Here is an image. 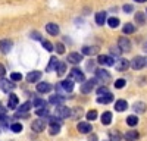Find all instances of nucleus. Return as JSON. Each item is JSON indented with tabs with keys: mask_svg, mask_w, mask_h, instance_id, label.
I'll return each mask as SVG.
<instances>
[{
	"mask_svg": "<svg viewBox=\"0 0 147 141\" xmlns=\"http://www.w3.org/2000/svg\"><path fill=\"white\" fill-rule=\"evenodd\" d=\"M122 31H124V34H134L136 32V27L132 25V23H125L124 25V28H122Z\"/></svg>",
	"mask_w": 147,
	"mask_h": 141,
	"instance_id": "obj_29",
	"label": "nucleus"
},
{
	"mask_svg": "<svg viewBox=\"0 0 147 141\" xmlns=\"http://www.w3.org/2000/svg\"><path fill=\"white\" fill-rule=\"evenodd\" d=\"M96 79L99 82H107L110 79V74L106 69H97L96 70Z\"/></svg>",
	"mask_w": 147,
	"mask_h": 141,
	"instance_id": "obj_5",
	"label": "nucleus"
},
{
	"mask_svg": "<svg viewBox=\"0 0 147 141\" xmlns=\"http://www.w3.org/2000/svg\"><path fill=\"white\" fill-rule=\"evenodd\" d=\"M134 2H137V3H144V2H147V0H134Z\"/></svg>",
	"mask_w": 147,
	"mask_h": 141,
	"instance_id": "obj_53",
	"label": "nucleus"
},
{
	"mask_svg": "<svg viewBox=\"0 0 147 141\" xmlns=\"http://www.w3.org/2000/svg\"><path fill=\"white\" fill-rule=\"evenodd\" d=\"M5 74H6V68H5L2 63H0V77H3Z\"/></svg>",
	"mask_w": 147,
	"mask_h": 141,
	"instance_id": "obj_49",
	"label": "nucleus"
},
{
	"mask_svg": "<svg viewBox=\"0 0 147 141\" xmlns=\"http://www.w3.org/2000/svg\"><path fill=\"white\" fill-rule=\"evenodd\" d=\"M41 44H43V47L47 50V52H52L53 50V44L50 43V41H47V40H43L41 41Z\"/></svg>",
	"mask_w": 147,
	"mask_h": 141,
	"instance_id": "obj_38",
	"label": "nucleus"
},
{
	"mask_svg": "<svg viewBox=\"0 0 147 141\" xmlns=\"http://www.w3.org/2000/svg\"><path fill=\"white\" fill-rule=\"evenodd\" d=\"M127 124H128L129 126H136V125L138 124V116H136V115L128 116V117H127Z\"/></svg>",
	"mask_w": 147,
	"mask_h": 141,
	"instance_id": "obj_30",
	"label": "nucleus"
},
{
	"mask_svg": "<svg viewBox=\"0 0 147 141\" xmlns=\"http://www.w3.org/2000/svg\"><path fill=\"white\" fill-rule=\"evenodd\" d=\"M118 47L122 52H129L131 50V41L127 37H119L118 40Z\"/></svg>",
	"mask_w": 147,
	"mask_h": 141,
	"instance_id": "obj_8",
	"label": "nucleus"
},
{
	"mask_svg": "<svg viewBox=\"0 0 147 141\" xmlns=\"http://www.w3.org/2000/svg\"><path fill=\"white\" fill-rule=\"evenodd\" d=\"M31 38H34V40H40V41H43V38H41V35H40L38 32H32V34H31Z\"/></svg>",
	"mask_w": 147,
	"mask_h": 141,
	"instance_id": "obj_48",
	"label": "nucleus"
},
{
	"mask_svg": "<svg viewBox=\"0 0 147 141\" xmlns=\"http://www.w3.org/2000/svg\"><path fill=\"white\" fill-rule=\"evenodd\" d=\"M132 107H134V112H136V113L141 115V113L146 112V103H143V101H137L136 104L132 106Z\"/></svg>",
	"mask_w": 147,
	"mask_h": 141,
	"instance_id": "obj_25",
	"label": "nucleus"
},
{
	"mask_svg": "<svg viewBox=\"0 0 147 141\" xmlns=\"http://www.w3.org/2000/svg\"><path fill=\"white\" fill-rule=\"evenodd\" d=\"M5 119H6V115H5V113H2V112H0V121L3 122Z\"/></svg>",
	"mask_w": 147,
	"mask_h": 141,
	"instance_id": "obj_52",
	"label": "nucleus"
},
{
	"mask_svg": "<svg viewBox=\"0 0 147 141\" xmlns=\"http://www.w3.org/2000/svg\"><path fill=\"white\" fill-rule=\"evenodd\" d=\"M0 106H2V104H0Z\"/></svg>",
	"mask_w": 147,
	"mask_h": 141,
	"instance_id": "obj_55",
	"label": "nucleus"
},
{
	"mask_svg": "<svg viewBox=\"0 0 147 141\" xmlns=\"http://www.w3.org/2000/svg\"><path fill=\"white\" fill-rule=\"evenodd\" d=\"M44 128H46V121L44 119H35L31 124V129L34 132H43Z\"/></svg>",
	"mask_w": 147,
	"mask_h": 141,
	"instance_id": "obj_7",
	"label": "nucleus"
},
{
	"mask_svg": "<svg viewBox=\"0 0 147 141\" xmlns=\"http://www.w3.org/2000/svg\"><path fill=\"white\" fill-rule=\"evenodd\" d=\"M87 119H88V121L97 119V110H90V112L87 113Z\"/></svg>",
	"mask_w": 147,
	"mask_h": 141,
	"instance_id": "obj_42",
	"label": "nucleus"
},
{
	"mask_svg": "<svg viewBox=\"0 0 147 141\" xmlns=\"http://www.w3.org/2000/svg\"><path fill=\"white\" fill-rule=\"evenodd\" d=\"M146 65H147V59H144L143 56L134 57V59H132V62H131V68H132V69H136V70L143 69Z\"/></svg>",
	"mask_w": 147,
	"mask_h": 141,
	"instance_id": "obj_2",
	"label": "nucleus"
},
{
	"mask_svg": "<svg viewBox=\"0 0 147 141\" xmlns=\"http://www.w3.org/2000/svg\"><path fill=\"white\" fill-rule=\"evenodd\" d=\"M99 50H100V49H99L97 46H84L82 50H81V53L85 54V56H94V54L99 53Z\"/></svg>",
	"mask_w": 147,
	"mask_h": 141,
	"instance_id": "obj_11",
	"label": "nucleus"
},
{
	"mask_svg": "<svg viewBox=\"0 0 147 141\" xmlns=\"http://www.w3.org/2000/svg\"><path fill=\"white\" fill-rule=\"evenodd\" d=\"M65 70H66V65H65L63 62H59V65H57V75H59V77L63 75Z\"/></svg>",
	"mask_w": 147,
	"mask_h": 141,
	"instance_id": "obj_36",
	"label": "nucleus"
},
{
	"mask_svg": "<svg viewBox=\"0 0 147 141\" xmlns=\"http://www.w3.org/2000/svg\"><path fill=\"white\" fill-rule=\"evenodd\" d=\"M112 101H113V94L112 93H107V94H105V96L97 97V103H100V104H109Z\"/></svg>",
	"mask_w": 147,
	"mask_h": 141,
	"instance_id": "obj_13",
	"label": "nucleus"
},
{
	"mask_svg": "<svg viewBox=\"0 0 147 141\" xmlns=\"http://www.w3.org/2000/svg\"><path fill=\"white\" fill-rule=\"evenodd\" d=\"M59 65V62H57V59H56V56H52V59H50V62H49V65H47V72H52V70H55V68Z\"/></svg>",
	"mask_w": 147,
	"mask_h": 141,
	"instance_id": "obj_26",
	"label": "nucleus"
},
{
	"mask_svg": "<svg viewBox=\"0 0 147 141\" xmlns=\"http://www.w3.org/2000/svg\"><path fill=\"white\" fill-rule=\"evenodd\" d=\"M50 90H52V85L49 84V82H38V84H37V91H38V93L46 94V93H49Z\"/></svg>",
	"mask_w": 147,
	"mask_h": 141,
	"instance_id": "obj_18",
	"label": "nucleus"
},
{
	"mask_svg": "<svg viewBox=\"0 0 147 141\" xmlns=\"http://www.w3.org/2000/svg\"><path fill=\"white\" fill-rule=\"evenodd\" d=\"M144 50H146V52H147V43H146V44H144Z\"/></svg>",
	"mask_w": 147,
	"mask_h": 141,
	"instance_id": "obj_54",
	"label": "nucleus"
},
{
	"mask_svg": "<svg viewBox=\"0 0 147 141\" xmlns=\"http://www.w3.org/2000/svg\"><path fill=\"white\" fill-rule=\"evenodd\" d=\"M15 88V82L12 79H6V78H2L0 79V90L3 93H9Z\"/></svg>",
	"mask_w": 147,
	"mask_h": 141,
	"instance_id": "obj_3",
	"label": "nucleus"
},
{
	"mask_svg": "<svg viewBox=\"0 0 147 141\" xmlns=\"http://www.w3.org/2000/svg\"><path fill=\"white\" fill-rule=\"evenodd\" d=\"M82 60V54H80V53H69L68 54V62H71V63H74V65H77V63H80Z\"/></svg>",
	"mask_w": 147,
	"mask_h": 141,
	"instance_id": "obj_15",
	"label": "nucleus"
},
{
	"mask_svg": "<svg viewBox=\"0 0 147 141\" xmlns=\"http://www.w3.org/2000/svg\"><path fill=\"white\" fill-rule=\"evenodd\" d=\"M59 131H60V125H50L49 126V132H50V135H56V134H59Z\"/></svg>",
	"mask_w": 147,
	"mask_h": 141,
	"instance_id": "obj_32",
	"label": "nucleus"
},
{
	"mask_svg": "<svg viewBox=\"0 0 147 141\" xmlns=\"http://www.w3.org/2000/svg\"><path fill=\"white\" fill-rule=\"evenodd\" d=\"M90 141H97V135L96 134H91L90 135Z\"/></svg>",
	"mask_w": 147,
	"mask_h": 141,
	"instance_id": "obj_51",
	"label": "nucleus"
},
{
	"mask_svg": "<svg viewBox=\"0 0 147 141\" xmlns=\"http://www.w3.org/2000/svg\"><path fill=\"white\" fill-rule=\"evenodd\" d=\"M107 93H109V90L106 87H100L99 90H97V94H99V96H105V94H107Z\"/></svg>",
	"mask_w": 147,
	"mask_h": 141,
	"instance_id": "obj_46",
	"label": "nucleus"
},
{
	"mask_svg": "<svg viewBox=\"0 0 147 141\" xmlns=\"http://www.w3.org/2000/svg\"><path fill=\"white\" fill-rule=\"evenodd\" d=\"M71 79L75 81V82H84L85 77H84V74L81 72L78 68H72V70H71Z\"/></svg>",
	"mask_w": 147,
	"mask_h": 141,
	"instance_id": "obj_4",
	"label": "nucleus"
},
{
	"mask_svg": "<svg viewBox=\"0 0 147 141\" xmlns=\"http://www.w3.org/2000/svg\"><path fill=\"white\" fill-rule=\"evenodd\" d=\"M125 84H127V79L119 78V79H116V81H115V88H124V87H125Z\"/></svg>",
	"mask_w": 147,
	"mask_h": 141,
	"instance_id": "obj_35",
	"label": "nucleus"
},
{
	"mask_svg": "<svg viewBox=\"0 0 147 141\" xmlns=\"http://www.w3.org/2000/svg\"><path fill=\"white\" fill-rule=\"evenodd\" d=\"M40 78H41V72H38V70H32V72H30L27 75V81L31 82V84H32V82H37Z\"/></svg>",
	"mask_w": 147,
	"mask_h": 141,
	"instance_id": "obj_17",
	"label": "nucleus"
},
{
	"mask_svg": "<svg viewBox=\"0 0 147 141\" xmlns=\"http://www.w3.org/2000/svg\"><path fill=\"white\" fill-rule=\"evenodd\" d=\"M136 22L138 23V25H144V22H146V16L143 12H138V13H136Z\"/></svg>",
	"mask_w": 147,
	"mask_h": 141,
	"instance_id": "obj_31",
	"label": "nucleus"
},
{
	"mask_svg": "<svg viewBox=\"0 0 147 141\" xmlns=\"http://www.w3.org/2000/svg\"><path fill=\"white\" fill-rule=\"evenodd\" d=\"M106 12H97L96 13V23L97 25H103V23L106 22Z\"/></svg>",
	"mask_w": 147,
	"mask_h": 141,
	"instance_id": "obj_24",
	"label": "nucleus"
},
{
	"mask_svg": "<svg viewBox=\"0 0 147 141\" xmlns=\"http://www.w3.org/2000/svg\"><path fill=\"white\" fill-rule=\"evenodd\" d=\"M82 107H75L72 109V117H78V116H82Z\"/></svg>",
	"mask_w": 147,
	"mask_h": 141,
	"instance_id": "obj_39",
	"label": "nucleus"
},
{
	"mask_svg": "<svg viewBox=\"0 0 147 141\" xmlns=\"http://www.w3.org/2000/svg\"><path fill=\"white\" fill-rule=\"evenodd\" d=\"M35 113L38 115L40 117H43V116L46 117V116L49 115V110H47V107H41V109H37V110H35Z\"/></svg>",
	"mask_w": 147,
	"mask_h": 141,
	"instance_id": "obj_37",
	"label": "nucleus"
},
{
	"mask_svg": "<svg viewBox=\"0 0 147 141\" xmlns=\"http://www.w3.org/2000/svg\"><path fill=\"white\" fill-rule=\"evenodd\" d=\"M97 62L103 66H113L115 65V59L112 56H99L97 57Z\"/></svg>",
	"mask_w": 147,
	"mask_h": 141,
	"instance_id": "obj_12",
	"label": "nucleus"
},
{
	"mask_svg": "<svg viewBox=\"0 0 147 141\" xmlns=\"http://www.w3.org/2000/svg\"><path fill=\"white\" fill-rule=\"evenodd\" d=\"M49 101H50L52 104H57V106H60V103H63V97H60L59 94H53V96H50V99H49Z\"/></svg>",
	"mask_w": 147,
	"mask_h": 141,
	"instance_id": "obj_27",
	"label": "nucleus"
},
{
	"mask_svg": "<svg viewBox=\"0 0 147 141\" xmlns=\"http://www.w3.org/2000/svg\"><path fill=\"white\" fill-rule=\"evenodd\" d=\"M124 138H125L127 141H137V140L140 138V134H138L137 131H128V132L124 135Z\"/></svg>",
	"mask_w": 147,
	"mask_h": 141,
	"instance_id": "obj_23",
	"label": "nucleus"
},
{
	"mask_svg": "<svg viewBox=\"0 0 147 141\" xmlns=\"http://www.w3.org/2000/svg\"><path fill=\"white\" fill-rule=\"evenodd\" d=\"M10 79L12 81H21L22 79V74H19V72H13V74H10Z\"/></svg>",
	"mask_w": 147,
	"mask_h": 141,
	"instance_id": "obj_43",
	"label": "nucleus"
},
{
	"mask_svg": "<svg viewBox=\"0 0 147 141\" xmlns=\"http://www.w3.org/2000/svg\"><path fill=\"white\" fill-rule=\"evenodd\" d=\"M34 106H37L38 109L46 107V101H44V100H35V101H34Z\"/></svg>",
	"mask_w": 147,
	"mask_h": 141,
	"instance_id": "obj_45",
	"label": "nucleus"
},
{
	"mask_svg": "<svg viewBox=\"0 0 147 141\" xmlns=\"http://www.w3.org/2000/svg\"><path fill=\"white\" fill-rule=\"evenodd\" d=\"M56 52H57L59 54L65 53V46H63L62 43H57V44H56Z\"/></svg>",
	"mask_w": 147,
	"mask_h": 141,
	"instance_id": "obj_44",
	"label": "nucleus"
},
{
	"mask_svg": "<svg viewBox=\"0 0 147 141\" xmlns=\"http://www.w3.org/2000/svg\"><path fill=\"white\" fill-rule=\"evenodd\" d=\"M96 82H97L96 78H94V79H88L87 82H82V85H81V93H82V94L91 93V90H93L94 85H96Z\"/></svg>",
	"mask_w": 147,
	"mask_h": 141,
	"instance_id": "obj_6",
	"label": "nucleus"
},
{
	"mask_svg": "<svg viewBox=\"0 0 147 141\" xmlns=\"http://www.w3.org/2000/svg\"><path fill=\"white\" fill-rule=\"evenodd\" d=\"M10 129H12L13 132H21V131H22V125H21V124H12V125H10Z\"/></svg>",
	"mask_w": 147,
	"mask_h": 141,
	"instance_id": "obj_41",
	"label": "nucleus"
},
{
	"mask_svg": "<svg viewBox=\"0 0 147 141\" xmlns=\"http://www.w3.org/2000/svg\"><path fill=\"white\" fill-rule=\"evenodd\" d=\"M121 49H119V47H110V56H112V57H115V56H119L121 54Z\"/></svg>",
	"mask_w": 147,
	"mask_h": 141,
	"instance_id": "obj_40",
	"label": "nucleus"
},
{
	"mask_svg": "<svg viewBox=\"0 0 147 141\" xmlns=\"http://www.w3.org/2000/svg\"><path fill=\"white\" fill-rule=\"evenodd\" d=\"M110 122H112V113H110V112H105L102 115V124L103 125H109Z\"/></svg>",
	"mask_w": 147,
	"mask_h": 141,
	"instance_id": "obj_28",
	"label": "nucleus"
},
{
	"mask_svg": "<svg viewBox=\"0 0 147 141\" xmlns=\"http://www.w3.org/2000/svg\"><path fill=\"white\" fill-rule=\"evenodd\" d=\"M46 31L50 34V35H57L59 34V25L50 22V23H47V25H46Z\"/></svg>",
	"mask_w": 147,
	"mask_h": 141,
	"instance_id": "obj_21",
	"label": "nucleus"
},
{
	"mask_svg": "<svg viewBox=\"0 0 147 141\" xmlns=\"http://www.w3.org/2000/svg\"><path fill=\"white\" fill-rule=\"evenodd\" d=\"M55 116L59 117V119H65V117H69L72 116V109L66 107V106H56V109H55Z\"/></svg>",
	"mask_w": 147,
	"mask_h": 141,
	"instance_id": "obj_1",
	"label": "nucleus"
},
{
	"mask_svg": "<svg viewBox=\"0 0 147 141\" xmlns=\"http://www.w3.org/2000/svg\"><path fill=\"white\" fill-rule=\"evenodd\" d=\"M127 107H128V103H127L125 100H118V101H115V110H116V112H124V110H127Z\"/></svg>",
	"mask_w": 147,
	"mask_h": 141,
	"instance_id": "obj_22",
	"label": "nucleus"
},
{
	"mask_svg": "<svg viewBox=\"0 0 147 141\" xmlns=\"http://www.w3.org/2000/svg\"><path fill=\"white\" fill-rule=\"evenodd\" d=\"M60 85H62V88H63L65 93H71V91L74 90V81H72L71 78H69V79H65V81L60 82Z\"/></svg>",
	"mask_w": 147,
	"mask_h": 141,
	"instance_id": "obj_19",
	"label": "nucleus"
},
{
	"mask_svg": "<svg viewBox=\"0 0 147 141\" xmlns=\"http://www.w3.org/2000/svg\"><path fill=\"white\" fill-rule=\"evenodd\" d=\"M32 101H25V103H22L21 106H19V107H18V110H16V117H19L21 115H25L27 112H30V109L32 107Z\"/></svg>",
	"mask_w": 147,
	"mask_h": 141,
	"instance_id": "obj_9",
	"label": "nucleus"
},
{
	"mask_svg": "<svg viewBox=\"0 0 147 141\" xmlns=\"http://www.w3.org/2000/svg\"><path fill=\"white\" fill-rule=\"evenodd\" d=\"M121 140H122V137H121V134L118 131H112V132H110V140L109 141H121Z\"/></svg>",
	"mask_w": 147,
	"mask_h": 141,
	"instance_id": "obj_34",
	"label": "nucleus"
},
{
	"mask_svg": "<svg viewBox=\"0 0 147 141\" xmlns=\"http://www.w3.org/2000/svg\"><path fill=\"white\" fill-rule=\"evenodd\" d=\"M0 50L3 53H9L12 50V41L10 40H2L0 41Z\"/></svg>",
	"mask_w": 147,
	"mask_h": 141,
	"instance_id": "obj_20",
	"label": "nucleus"
},
{
	"mask_svg": "<svg viewBox=\"0 0 147 141\" xmlns=\"http://www.w3.org/2000/svg\"><path fill=\"white\" fill-rule=\"evenodd\" d=\"M132 5H125L124 6V12H125V13H131V12H132Z\"/></svg>",
	"mask_w": 147,
	"mask_h": 141,
	"instance_id": "obj_47",
	"label": "nucleus"
},
{
	"mask_svg": "<svg viewBox=\"0 0 147 141\" xmlns=\"http://www.w3.org/2000/svg\"><path fill=\"white\" fill-rule=\"evenodd\" d=\"M77 129H78L81 134H88V132H91L93 126H91L88 122H80V124L77 125Z\"/></svg>",
	"mask_w": 147,
	"mask_h": 141,
	"instance_id": "obj_14",
	"label": "nucleus"
},
{
	"mask_svg": "<svg viewBox=\"0 0 147 141\" xmlns=\"http://www.w3.org/2000/svg\"><path fill=\"white\" fill-rule=\"evenodd\" d=\"M18 103H19V100H18V97L15 96V94H13V93H12V94H9L7 109H16V107H18Z\"/></svg>",
	"mask_w": 147,
	"mask_h": 141,
	"instance_id": "obj_16",
	"label": "nucleus"
},
{
	"mask_svg": "<svg viewBox=\"0 0 147 141\" xmlns=\"http://www.w3.org/2000/svg\"><path fill=\"white\" fill-rule=\"evenodd\" d=\"M93 66H94V62H93V60H90V62L87 63V69H88V70H91V69H93Z\"/></svg>",
	"mask_w": 147,
	"mask_h": 141,
	"instance_id": "obj_50",
	"label": "nucleus"
},
{
	"mask_svg": "<svg viewBox=\"0 0 147 141\" xmlns=\"http://www.w3.org/2000/svg\"><path fill=\"white\" fill-rule=\"evenodd\" d=\"M107 23H109L110 28H116V27L119 25V19L115 18V16H113V18H109V19H107Z\"/></svg>",
	"mask_w": 147,
	"mask_h": 141,
	"instance_id": "obj_33",
	"label": "nucleus"
},
{
	"mask_svg": "<svg viewBox=\"0 0 147 141\" xmlns=\"http://www.w3.org/2000/svg\"><path fill=\"white\" fill-rule=\"evenodd\" d=\"M129 62L127 60V59H118V60L115 62V68L116 70H119V72H124V70H127L129 68Z\"/></svg>",
	"mask_w": 147,
	"mask_h": 141,
	"instance_id": "obj_10",
	"label": "nucleus"
}]
</instances>
